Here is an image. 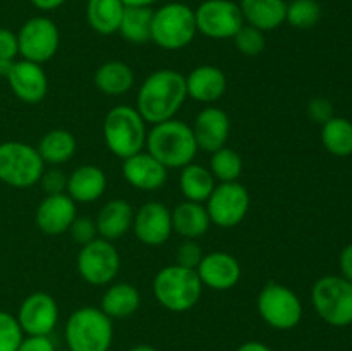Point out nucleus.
Wrapping results in <instances>:
<instances>
[{
  "mask_svg": "<svg viewBox=\"0 0 352 351\" xmlns=\"http://www.w3.org/2000/svg\"><path fill=\"white\" fill-rule=\"evenodd\" d=\"M186 89L188 98L195 102L212 103L219 102L227 92V76L220 67L212 64L196 65L188 76H186Z\"/></svg>",
  "mask_w": 352,
  "mask_h": 351,
  "instance_id": "412c9836",
  "label": "nucleus"
},
{
  "mask_svg": "<svg viewBox=\"0 0 352 351\" xmlns=\"http://www.w3.org/2000/svg\"><path fill=\"white\" fill-rule=\"evenodd\" d=\"M64 336L69 351H110L113 322L100 306H81L69 315Z\"/></svg>",
  "mask_w": 352,
  "mask_h": 351,
  "instance_id": "39448f33",
  "label": "nucleus"
},
{
  "mask_svg": "<svg viewBox=\"0 0 352 351\" xmlns=\"http://www.w3.org/2000/svg\"><path fill=\"white\" fill-rule=\"evenodd\" d=\"M195 9L184 2H168L153 10L151 41L164 50H182L195 40Z\"/></svg>",
  "mask_w": 352,
  "mask_h": 351,
  "instance_id": "423d86ee",
  "label": "nucleus"
},
{
  "mask_svg": "<svg viewBox=\"0 0 352 351\" xmlns=\"http://www.w3.org/2000/svg\"><path fill=\"white\" fill-rule=\"evenodd\" d=\"M236 351H272V348L261 341H246Z\"/></svg>",
  "mask_w": 352,
  "mask_h": 351,
  "instance_id": "a18cd8bd",
  "label": "nucleus"
},
{
  "mask_svg": "<svg viewBox=\"0 0 352 351\" xmlns=\"http://www.w3.org/2000/svg\"><path fill=\"white\" fill-rule=\"evenodd\" d=\"M322 17V7L316 0H291L287 3L285 23L296 30H311Z\"/></svg>",
  "mask_w": 352,
  "mask_h": 351,
  "instance_id": "72a5a7b5",
  "label": "nucleus"
},
{
  "mask_svg": "<svg viewBox=\"0 0 352 351\" xmlns=\"http://www.w3.org/2000/svg\"><path fill=\"white\" fill-rule=\"evenodd\" d=\"M172 229L184 240H198L208 233L212 220L206 212L205 203H196L184 200L170 210Z\"/></svg>",
  "mask_w": 352,
  "mask_h": 351,
  "instance_id": "393cba45",
  "label": "nucleus"
},
{
  "mask_svg": "<svg viewBox=\"0 0 352 351\" xmlns=\"http://www.w3.org/2000/svg\"><path fill=\"white\" fill-rule=\"evenodd\" d=\"M16 319L24 336H50L58 323V305L48 292H31L21 301Z\"/></svg>",
  "mask_w": 352,
  "mask_h": 351,
  "instance_id": "4468645a",
  "label": "nucleus"
},
{
  "mask_svg": "<svg viewBox=\"0 0 352 351\" xmlns=\"http://www.w3.org/2000/svg\"><path fill=\"white\" fill-rule=\"evenodd\" d=\"M6 79L12 93L21 102L40 103L47 96L48 78L41 64L21 58V61L14 62Z\"/></svg>",
  "mask_w": 352,
  "mask_h": 351,
  "instance_id": "6ab92c4d",
  "label": "nucleus"
},
{
  "mask_svg": "<svg viewBox=\"0 0 352 351\" xmlns=\"http://www.w3.org/2000/svg\"><path fill=\"white\" fill-rule=\"evenodd\" d=\"M144 150L153 155L164 167L182 169L191 164L198 153L195 133L184 120L170 119L153 124L148 131Z\"/></svg>",
  "mask_w": 352,
  "mask_h": 351,
  "instance_id": "f03ea898",
  "label": "nucleus"
},
{
  "mask_svg": "<svg viewBox=\"0 0 352 351\" xmlns=\"http://www.w3.org/2000/svg\"><path fill=\"white\" fill-rule=\"evenodd\" d=\"M196 274L203 288L213 291H229L241 281L243 270L239 260L234 255L227 251H212L203 255L201 262L196 267Z\"/></svg>",
  "mask_w": 352,
  "mask_h": 351,
  "instance_id": "2eb2a0df",
  "label": "nucleus"
},
{
  "mask_svg": "<svg viewBox=\"0 0 352 351\" xmlns=\"http://www.w3.org/2000/svg\"><path fill=\"white\" fill-rule=\"evenodd\" d=\"M308 116L309 119L315 120L318 124H325L327 120L332 119L336 114H333V105L330 100L323 98V96H316V98L309 100L308 103Z\"/></svg>",
  "mask_w": 352,
  "mask_h": 351,
  "instance_id": "ea45409f",
  "label": "nucleus"
},
{
  "mask_svg": "<svg viewBox=\"0 0 352 351\" xmlns=\"http://www.w3.org/2000/svg\"><path fill=\"white\" fill-rule=\"evenodd\" d=\"M33 3V7H36L38 10H43V12H50V10L58 9V7L64 6L67 0H30Z\"/></svg>",
  "mask_w": 352,
  "mask_h": 351,
  "instance_id": "c03bdc74",
  "label": "nucleus"
},
{
  "mask_svg": "<svg viewBox=\"0 0 352 351\" xmlns=\"http://www.w3.org/2000/svg\"><path fill=\"white\" fill-rule=\"evenodd\" d=\"M134 210L124 198H113L100 209L95 224L98 237L107 241H117L133 229Z\"/></svg>",
  "mask_w": 352,
  "mask_h": 351,
  "instance_id": "4be33fe9",
  "label": "nucleus"
},
{
  "mask_svg": "<svg viewBox=\"0 0 352 351\" xmlns=\"http://www.w3.org/2000/svg\"><path fill=\"white\" fill-rule=\"evenodd\" d=\"M217 181L213 174L210 172L208 167L201 164H191L184 165L181 169V176H179V188H181L182 196L189 202L205 203L212 191L215 189Z\"/></svg>",
  "mask_w": 352,
  "mask_h": 351,
  "instance_id": "c756f323",
  "label": "nucleus"
},
{
  "mask_svg": "<svg viewBox=\"0 0 352 351\" xmlns=\"http://www.w3.org/2000/svg\"><path fill=\"white\" fill-rule=\"evenodd\" d=\"M261 320L272 329L291 330L302 319V303L299 296L280 282L270 281L261 288L256 299Z\"/></svg>",
  "mask_w": 352,
  "mask_h": 351,
  "instance_id": "1a4fd4ad",
  "label": "nucleus"
},
{
  "mask_svg": "<svg viewBox=\"0 0 352 351\" xmlns=\"http://www.w3.org/2000/svg\"><path fill=\"white\" fill-rule=\"evenodd\" d=\"M67 178L69 174H65L60 167L45 169L40 178V184L43 188L45 195H60V193H65V189H67Z\"/></svg>",
  "mask_w": 352,
  "mask_h": 351,
  "instance_id": "58836bf2",
  "label": "nucleus"
},
{
  "mask_svg": "<svg viewBox=\"0 0 352 351\" xmlns=\"http://www.w3.org/2000/svg\"><path fill=\"white\" fill-rule=\"evenodd\" d=\"M151 21L153 9L151 7H126L120 19L117 33L133 45H143L151 41Z\"/></svg>",
  "mask_w": 352,
  "mask_h": 351,
  "instance_id": "7c9ffc66",
  "label": "nucleus"
},
{
  "mask_svg": "<svg viewBox=\"0 0 352 351\" xmlns=\"http://www.w3.org/2000/svg\"><path fill=\"white\" fill-rule=\"evenodd\" d=\"M239 7L244 23L263 33L277 30L285 23V0H239Z\"/></svg>",
  "mask_w": 352,
  "mask_h": 351,
  "instance_id": "b1692460",
  "label": "nucleus"
},
{
  "mask_svg": "<svg viewBox=\"0 0 352 351\" xmlns=\"http://www.w3.org/2000/svg\"><path fill=\"white\" fill-rule=\"evenodd\" d=\"M14 62L16 61H7V58H0V78H7L12 69Z\"/></svg>",
  "mask_w": 352,
  "mask_h": 351,
  "instance_id": "de8ad7c7",
  "label": "nucleus"
},
{
  "mask_svg": "<svg viewBox=\"0 0 352 351\" xmlns=\"http://www.w3.org/2000/svg\"><path fill=\"white\" fill-rule=\"evenodd\" d=\"M17 351H57L50 336H24Z\"/></svg>",
  "mask_w": 352,
  "mask_h": 351,
  "instance_id": "79ce46f5",
  "label": "nucleus"
},
{
  "mask_svg": "<svg viewBox=\"0 0 352 351\" xmlns=\"http://www.w3.org/2000/svg\"><path fill=\"white\" fill-rule=\"evenodd\" d=\"M232 40L237 52L243 54L244 57H256V55L263 54L265 47H267V40H265L263 31L256 30V28L250 26V24L246 23H244V26L237 31L236 36H234Z\"/></svg>",
  "mask_w": 352,
  "mask_h": 351,
  "instance_id": "f704fd0d",
  "label": "nucleus"
},
{
  "mask_svg": "<svg viewBox=\"0 0 352 351\" xmlns=\"http://www.w3.org/2000/svg\"><path fill=\"white\" fill-rule=\"evenodd\" d=\"M127 351H157V350H155L151 344H136V346H133Z\"/></svg>",
  "mask_w": 352,
  "mask_h": 351,
  "instance_id": "09e8293b",
  "label": "nucleus"
},
{
  "mask_svg": "<svg viewBox=\"0 0 352 351\" xmlns=\"http://www.w3.org/2000/svg\"><path fill=\"white\" fill-rule=\"evenodd\" d=\"M146 123L134 107L117 105L103 119V141L112 155L124 160L146 147Z\"/></svg>",
  "mask_w": 352,
  "mask_h": 351,
  "instance_id": "20e7f679",
  "label": "nucleus"
},
{
  "mask_svg": "<svg viewBox=\"0 0 352 351\" xmlns=\"http://www.w3.org/2000/svg\"><path fill=\"white\" fill-rule=\"evenodd\" d=\"M19 55V45H17V33L0 28V58L16 61Z\"/></svg>",
  "mask_w": 352,
  "mask_h": 351,
  "instance_id": "a19ab883",
  "label": "nucleus"
},
{
  "mask_svg": "<svg viewBox=\"0 0 352 351\" xmlns=\"http://www.w3.org/2000/svg\"><path fill=\"white\" fill-rule=\"evenodd\" d=\"M36 147L23 141L0 143V181L10 188L26 189L40 182L45 171Z\"/></svg>",
  "mask_w": 352,
  "mask_h": 351,
  "instance_id": "0eeeda50",
  "label": "nucleus"
},
{
  "mask_svg": "<svg viewBox=\"0 0 352 351\" xmlns=\"http://www.w3.org/2000/svg\"><path fill=\"white\" fill-rule=\"evenodd\" d=\"M311 301L323 322L333 327L352 323V282L342 275H323L313 284Z\"/></svg>",
  "mask_w": 352,
  "mask_h": 351,
  "instance_id": "6e6552de",
  "label": "nucleus"
},
{
  "mask_svg": "<svg viewBox=\"0 0 352 351\" xmlns=\"http://www.w3.org/2000/svg\"><path fill=\"white\" fill-rule=\"evenodd\" d=\"M158 2L160 0H122V3L126 7H151Z\"/></svg>",
  "mask_w": 352,
  "mask_h": 351,
  "instance_id": "49530a36",
  "label": "nucleus"
},
{
  "mask_svg": "<svg viewBox=\"0 0 352 351\" xmlns=\"http://www.w3.org/2000/svg\"><path fill=\"white\" fill-rule=\"evenodd\" d=\"M126 6L122 0H88L86 2V21L95 33L109 36L119 31L120 19Z\"/></svg>",
  "mask_w": 352,
  "mask_h": 351,
  "instance_id": "c85d7f7f",
  "label": "nucleus"
},
{
  "mask_svg": "<svg viewBox=\"0 0 352 351\" xmlns=\"http://www.w3.org/2000/svg\"><path fill=\"white\" fill-rule=\"evenodd\" d=\"M107 189V176L98 165L85 164L69 174L67 193L76 203H93L103 196Z\"/></svg>",
  "mask_w": 352,
  "mask_h": 351,
  "instance_id": "5701e85b",
  "label": "nucleus"
},
{
  "mask_svg": "<svg viewBox=\"0 0 352 351\" xmlns=\"http://www.w3.org/2000/svg\"><path fill=\"white\" fill-rule=\"evenodd\" d=\"M78 217V203L67 195H47L36 209L38 229L47 236H62L69 231L72 220Z\"/></svg>",
  "mask_w": 352,
  "mask_h": 351,
  "instance_id": "a211bd4d",
  "label": "nucleus"
},
{
  "mask_svg": "<svg viewBox=\"0 0 352 351\" xmlns=\"http://www.w3.org/2000/svg\"><path fill=\"white\" fill-rule=\"evenodd\" d=\"M196 30L210 40H229L244 26L239 3L234 0H205L195 9Z\"/></svg>",
  "mask_w": 352,
  "mask_h": 351,
  "instance_id": "f8f14e48",
  "label": "nucleus"
},
{
  "mask_svg": "<svg viewBox=\"0 0 352 351\" xmlns=\"http://www.w3.org/2000/svg\"><path fill=\"white\" fill-rule=\"evenodd\" d=\"M186 100V76L174 69H158L141 83L136 96V110L144 123L153 126L174 119Z\"/></svg>",
  "mask_w": 352,
  "mask_h": 351,
  "instance_id": "f257e3e1",
  "label": "nucleus"
},
{
  "mask_svg": "<svg viewBox=\"0 0 352 351\" xmlns=\"http://www.w3.org/2000/svg\"><path fill=\"white\" fill-rule=\"evenodd\" d=\"M23 339L24 332L16 315L0 310V351H17Z\"/></svg>",
  "mask_w": 352,
  "mask_h": 351,
  "instance_id": "c9c22d12",
  "label": "nucleus"
},
{
  "mask_svg": "<svg viewBox=\"0 0 352 351\" xmlns=\"http://www.w3.org/2000/svg\"><path fill=\"white\" fill-rule=\"evenodd\" d=\"M17 45L21 58L34 64H45L58 52L60 31L50 17L34 16L17 31Z\"/></svg>",
  "mask_w": 352,
  "mask_h": 351,
  "instance_id": "9b49d317",
  "label": "nucleus"
},
{
  "mask_svg": "<svg viewBox=\"0 0 352 351\" xmlns=\"http://www.w3.org/2000/svg\"><path fill=\"white\" fill-rule=\"evenodd\" d=\"M67 233L71 234L72 241L78 244H81V246L91 243L93 240H96V237H98V231H96L95 220L89 219V217H79V215L76 217V219L72 220V224H71V227H69Z\"/></svg>",
  "mask_w": 352,
  "mask_h": 351,
  "instance_id": "4c0bfd02",
  "label": "nucleus"
},
{
  "mask_svg": "<svg viewBox=\"0 0 352 351\" xmlns=\"http://www.w3.org/2000/svg\"><path fill=\"white\" fill-rule=\"evenodd\" d=\"M93 81L105 96H122L134 86V71L124 61H109L96 69Z\"/></svg>",
  "mask_w": 352,
  "mask_h": 351,
  "instance_id": "bb28decb",
  "label": "nucleus"
},
{
  "mask_svg": "<svg viewBox=\"0 0 352 351\" xmlns=\"http://www.w3.org/2000/svg\"><path fill=\"white\" fill-rule=\"evenodd\" d=\"M122 176L133 188L140 191H157L167 182L168 169L164 167L146 150L122 160Z\"/></svg>",
  "mask_w": 352,
  "mask_h": 351,
  "instance_id": "aec40b11",
  "label": "nucleus"
},
{
  "mask_svg": "<svg viewBox=\"0 0 352 351\" xmlns=\"http://www.w3.org/2000/svg\"><path fill=\"white\" fill-rule=\"evenodd\" d=\"M203 248L199 246V243L196 240H184L179 248L175 250V264L181 265V267L192 268L196 270V267L199 265L203 258Z\"/></svg>",
  "mask_w": 352,
  "mask_h": 351,
  "instance_id": "e433bc0d",
  "label": "nucleus"
},
{
  "mask_svg": "<svg viewBox=\"0 0 352 351\" xmlns=\"http://www.w3.org/2000/svg\"><path fill=\"white\" fill-rule=\"evenodd\" d=\"M133 231L138 240L146 246H160L167 243L172 229V213L164 203L148 202L134 213Z\"/></svg>",
  "mask_w": 352,
  "mask_h": 351,
  "instance_id": "dca6fc26",
  "label": "nucleus"
},
{
  "mask_svg": "<svg viewBox=\"0 0 352 351\" xmlns=\"http://www.w3.org/2000/svg\"><path fill=\"white\" fill-rule=\"evenodd\" d=\"M322 143L336 157L352 155V123L346 117L333 116L322 126Z\"/></svg>",
  "mask_w": 352,
  "mask_h": 351,
  "instance_id": "2f4dec72",
  "label": "nucleus"
},
{
  "mask_svg": "<svg viewBox=\"0 0 352 351\" xmlns=\"http://www.w3.org/2000/svg\"><path fill=\"white\" fill-rule=\"evenodd\" d=\"M191 127L198 150L213 153L227 147L230 136V117L220 107L208 105L199 110Z\"/></svg>",
  "mask_w": 352,
  "mask_h": 351,
  "instance_id": "f3484780",
  "label": "nucleus"
},
{
  "mask_svg": "<svg viewBox=\"0 0 352 351\" xmlns=\"http://www.w3.org/2000/svg\"><path fill=\"white\" fill-rule=\"evenodd\" d=\"M41 160L45 165L50 167H60L67 164L78 150V141L76 136L67 129H52L43 134L36 147Z\"/></svg>",
  "mask_w": 352,
  "mask_h": 351,
  "instance_id": "cd10ccee",
  "label": "nucleus"
},
{
  "mask_svg": "<svg viewBox=\"0 0 352 351\" xmlns=\"http://www.w3.org/2000/svg\"><path fill=\"white\" fill-rule=\"evenodd\" d=\"M78 274L91 286H109L120 270V253L112 241L96 237L85 244L76 258Z\"/></svg>",
  "mask_w": 352,
  "mask_h": 351,
  "instance_id": "9d476101",
  "label": "nucleus"
},
{
  "mask_svg": "<svg viewBox=\"0 0 352 351\" xmlns=\"http://www.w3.org/2000/svg\"><path fill=\"white\" fill-rule=\"evenodd\" d=\"M250 205V193L239 181L219 182L205 202L212 224L223 229L239 226L246 219Z\"/></svg>",
  "mask_w": 352,
  "mask_h": 351,
  "instance_id": "ddd939ff",
  "label": "nucleus"
},
{
  "mask_svg": "<svg viewBox=\"0 0 352 351\" xmlns=\"http://www.w3.org/2000/svg\"><path fill=\"white\" fill-rule=\"evenodd\" d=\"M339 267L342 277L352 282V243L347 244V246L340 251Z\"/></svg>",
  "mask_w": 352,
  "mask_h": 351,
  "instance_id": "37998d69",
  "label": "nucleus"
},
{
  "mask_svg": "<svg viewBox=\"0 0 352 351\" xmlns=\"http://www.w3.org/2000/svg\"><path fill=\"white\" fill-rule=\"evenodd\" d=\"M210 172L213 174L215 181L219 182H232L239 181L241 174L244 171L243 157L236 150L229 147H223L220 150L210 153Z\"/></svg>",
  "mask_w": 352,
  "mask_h": 351,
  "instance_id": "473e14b6",
  "label": "nucleus"
},
{
  "mask_svg": "<svg viewBox=\"0 0 352 351\" xmlns=\"http://www.w3.org/2000/svg\"><path fill=\"white\" fill-rule=\"evenodd\" d=\"M141 306V295L129 282H116L103 292L100 310L112 320H122L134 315Z\"/></svg>",
  "mask_w": 352,
  "mask_h": 351,
  "instance_id": "a878e982",
  "label": "nucleus"
},
{
  "mask_svg": "<svg viewBox=\"0 0 352 351\" xmlns=\"http://www.w3.org/2000/svg\"><path fill=\"white\" fill-rule=\"evenodd\" d=\"M203 295V284L192 268L177 264L160 268L153 277V296L160 306L174 313L195 308Z\"/></svg>",
  "mask_w": 352,
  "mask_h": 351,
  "instance_id": "7ed1b4c3",
  "label": "nucleus"
}]
</instances>
